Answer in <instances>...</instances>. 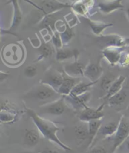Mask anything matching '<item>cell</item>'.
Instances as JSON below:
<instances>
[{"mask_svg": "<svg viewBox=\"0 0 129 153\" xmlns=\"http://www.w3.org/2000/svg\"><path fill=\"white\" fill-rule=\"evenodd\" d=\"M91 97V94L90 92L86 93L80 96H76L72 94H70L67 96H63L65 102L68 103L73 108L82 110L87 106L86 103L89 102Z\"/></svg>", "mask_w": 129, "mask_h": 153, "instance_id": "cell-5", "label": "cell"}, {"mask_svg": "<svg viewBox=\"0 0 129 153\" xmlns=\"http://www.w3.org/2000/svg\"><path fill=\"white\" fill-rule=\"evenodd\" d=\"M38 153H59V152H58L57 151H56L54 149L46 148L42 150L39 151Z\"/></svg>", "mask_w": 129, "mask_h": 153, "instance_id": "cell-35", "label": "cell"}, {"mask_svg": "<svg viewBox=\"0 0 129 153\" xmlns=\"http://www.w3.org/2000/svg\"><path fill=\"white\" fill-rule=\"evenodd\" d=\"M16 115L15 114L10 112L8 110H4V111L1 110V114H0V120L2 123H10L15 120Z\"/></svg>", "mask_w": 129, "mask_h": 153, "instance_id": "cell-30", "label": "cell"}, {"mask_svg": "<svg viewBox=\"0 0 129 153\" xmlns=\"http://www.w3.org/2000/svg\"><path fill=\"white\" fill-rule=\"evenodd\" d=\"M119 124V121L116 122H110L107 123L106 124L102 125L100 129L97 134V136H102L103 137H110L115 134L117 128H118Z\"/></svg>", "mask_w": 129, "mask_h": 153, "instance_id": "cell-16", "label": "cell"}, {"mask_svg": "<svg viewBox=\"0 0 129 153\" xmlns=\"http://www.w3.org/2000/svg\"><path fill=\"white\" fill-rule=\"evenodd\" d=\"M127 98V94L126 91L124 90H121L119 93L115 94V95L110 97L108 100H107L108 104L110 106H120L124 104Z\"/></svg>", "mask_w": 129, "mask_h": 153, "instance_id": "cell-24", "label": "cell"}, {"mask_svg": "<svg viewBox=\"0 0 129 153\" xmlns=\"http://www.w3.org/2000/svg\"><path fill=\"white\" fill-rule=\"evenodd\" d=\"M85 68L86 66L78 60V58L75 59L74 62L67 64L64 67L65 74L73 78H79L84 76Z\"/></svg>", "mask_w": 129, "mask_h": 153, "instance_id": "cell-9", "label": "cell"}, {"mask_svg": "<svg viewBox=\"0 0 129 153\" xmlns=\"http://www.w3.org/2000/svg\"><path fill=\"white\" fill-rule=\"evenodd\" d=\"M75 78L69 77L67 75L64 74V78L62 85H61L59 89L58 90V93L60 95L63 96H67L71 94L74 87L77 84Z\"/></svg>", "mask_w": 129, "mask_h": 153, "instance_id": "cell-14", "label": "cell"}, {"mask_svg": "<svg viewBox=\"0 0 129 153\" xmlns=\"http://www.w3.org/2000/svg\"><path fill=\"white\" fill-rule=\"evenodd\" d=\"M39 51L40 53V55L38 58V61H41L44 59L51 57L54 52L53 48H52V45L45 42H43L41 44L40 48H39Z\"/></svg>", "mask_w": 129, "mask_h": 153, "instance_id": "cell-26", "label": "cell"}, {"mask_svg": "<svg viewBox=\"0 0 129 153\" xmlns=\"http://www.w3.org/2000/svg\"><path fill=\"white\" fill-rule=\"evenodd\" d=\"M72 7V4L60 3L57 1H43L38 8L44 13V16L55 13L61 9Z\"/></svg>", "mask_w": 129, "mask_h": 153, "instance_id": "cell-10", "label": "cell"}, {"mask_svg": "<svg viewBox=\"0 0 129 153\" xmlns=\"http://www.w3.org/2000/svg\"><path fill=\"white\" fill-rule=\"evenodd\" d=\"M79 52L76 49L68 48H61L56 49V60L58 61H64L75 57L78 58Z\"/></svg>", "mask_w": 129, "mask_h": 153, "instance_id": "cell-18", "label": "cell"}, {"mask_svg": "<svg viewBox=\"0 0 129 153\" xmlns=\"http://www.w3.org/2000/svg\"><path fill=\"white\" fill-rule=\"evenodd\" d=\"M97 7L99 11L104 14H109L115 10L124 8V6L120 0L112 1H98Z\"/></svg>", "mask_w": 129, "mask_h": 153, "instance_id": "cell-13", "label": "cell"}, {"mask_svg": "<svg viewBox=\"0 0 129 153\" xmlns=\"http://www.w3.org/2000/svg\"><path fill=\"white\" fill-rule=\"evenodd\" d=\"M13 20L11 23V25L10 28L8 30L6 31L8 33H13L14 31H15L19 25L21 24L22 21V13L21 9L19 7V4L17 1H13Z\"/></svg>", "mask_w": 129, "mask_h": 153, "instance_id": "cell-15", "label": "cell"}, {"mask_svg": "<svg viewBox=\"0 0 129 153\" xmlns=\"http://www.w3.org/2000/svg\"><path fill=\"white\" fill-rule=\"evenodd\" d=\"M54 15V13L45 15L42 21L40 22V27L47 29L49 31L51 32L52 33L56 31L55 28L57 22L54 19L55 17Z\"/></svg>", "mask_w": 129, "mask_h": 153, "instance_id": "cell-23", "label": "cell"}, {"mask_svg": "<svg viewBox=\"0 0 129 153\" xmlns=\"http://www.w3.org/2000/svg\"><path fill=\"white\" fill-rule=\"evenodd\" d=\"M97 82H90V83H84V82H78L74 87L71 94L76 96H80L88 93L91 90L92 86L96 84Z\"/></svg>", "mask_w": 129, "mask_h": 153, "instance_id": "cell-21", "label": "cell"}, {"mask_svg": "<svg viewBox=\"0 0 129 153\" xmlns=\"http://www.w3.org/2000/svg\"><path fill=\"white\" fill-rule=\"evenodd\" d=\"M52 40L56 49L62 48L63 43L61 37L60 33L57 30L52 35Z\"/></svg>", "mask_w": 129, "mask_h": 153, "instance_id": "cell-31", "label": "cell"}, {"mask_svg": "<svg viewBox=\"0 0 129 153\" xmlns=\"http://www.w3.org/2000/svg\"><path fill=\"white\" fill-rule=\"evenodd\" d=\"M63 78L64 74H61L57 71L52 70L49 74H47L45 79L41 80L40 83L50 86L58 92L59 89L62 85Z\"/></svg>", "mask_w": 129, "mask_h": 153, "instance_id": "cell-11", "label": "cell"}, {"mask_svg": "<svg viewBox=\"0 0 129 153\" xmlns=\"http://www.w3.org/2000/svg\"><path fill=\"white\" fill-rule=\"evenodd\" d=\"M102 42L105 46L104 48H109V47H114V48H125L129 45V39H124L119 35L116 34H109V35H102L99 36Z\"/></svg>", "mask_w": 129, "mask_h": 153, "instance_id": "cell-3", "label": "cell"}, {"mask_svg": "<svg viewBox=\"0 0 129 153\" xmlns=\"http://www.w3.org/2000/svg\"><path fill=\"white\" fill-rule=\"evenodd\" d=\"M119 64L122 66H127L129 64V54L123 52Z\"/></svg>", "mask_w": 129, "mask_h": 153, "instance_id": "cell-33", "label": "cell"}, {"mask_svg": "<svg viewBox=\"0 0 129 153\" xmlns=\"http://www.w3.org/2000/svg\"><path fill=\"white\" fill-rule=\"evenodd\" d=\"M27 114L32 119L35 125L36 126L37 130L42 136L47 139L51 141L52 143L56 144L61 149L64 151H71L72 149L67 145L64 144L58 138L57 136V132L60 130L55 123L41 117L37 112L32 109L25 107Z\"/></svg>", "mask_w": 129, "mask_h": 153, "instance_id": "cell-1", "label": "cell"}, {"mask_svg": "<svg viewBox=\"0 0 129 153\" xmlns=\"http://www.w3.org/2000/svg\"><path fill=\"white\" fill-rule=\"evenodd\" d=\"M103 69L100 60L96 62H90L86 66L84 76L88 79L90 82H98L101 79Z\"/></svg>", "mask_w": 129, "mask_h": 153, "instance_id": "cell-7", "label": "cell"}, {"mask_svg": "<svg viewBox=\"0 0 129 153\" xmlns=\"http://www.w3.org/2000/svg\"><path fill=\"white\" fill-rule=\"evenodd\" d=\"M104 106L105 103H103L97 108H93L86 106L85 108L81 111L79 116V120L83 122L87 123L92 120H102L105 115L103 112Z\"/></svg>", "mask_w": 129, "mask_h": 153, "instance_id": "cell-4", "label": "cell"}, {"mask_svg": "<svg viewBox=\"0 0 129 153\" xmlns=\"http://www.w3.org/2000/svg\"><path fill=\"white\" fill-rule=\"evenodd\" d=\"M76 137L80 140H85L86 139H89L88 126L85 124H79L74 128Z\"/></svg>", "mask_w": 129, "mask_h": 153, "instance_id": "cell-27", "label": "cell"}, {"mask_svg": "<svg viewBox=\"0 0 129 153\" xmlns=\"http://www.w3.org/2000/svg\"><path fill=\"white\" fill-rule=\"evenodd\" d=\"M126 147L127 149L129 151V139L126 141Z\"/></svg>", "mask_w": 129, "mask_h": 153, "instance_id": "cell-37", "label": "cell"}, {"mask_svg": "<svg viewBox=\"0 0 129 153\" xmlns=\"http://www.w3.org/2000/svg\"><path fill=\"white\" fill-rule=\"evenodd\" d=\"M25 74L28 78H33L37 74V67L36 65H29L25 69Z\"/></svg>", "mask_w": 129, "mask_h": 153, "instance_id": "cell-32", "label": "cell"}, {"mask_svg": "<svg viewBox=\"0 0 129 153\" xmlns=\"http://www.w3.org/2000/svg\"><path fill=\"white\" fill-rule=\"evenodd\" d=\"M125 79V76H119L114 81V83L112 84V85H111L108 93L102 98V99L104 100H108L110 97L115 95V94L120 91L122 90V86L124 85Z\"/></svg>", "mask_w": 129, "mask_h": 153, "instance_id": "cell-17", "label": "cell"}, {"mask_svg": "<svg viewBox=\"0 0 129 153\" xmlns=\"http://www.w3.org/2000/svg\"><path fill=\"white\" fill-rule=\"evenodd\" d=\"M116 79L115 76L112 73H107L106 75L103 76L100 79V88L101 89L106 93V94L109 91L110 87L114 83V81Z\"/></svg>", "mask_w": 129, "mask_h": 153, "instance_id": "cell-25", "label": "cell"}, {"mask_svg": "<svg viewBox=\"0 0 129 153\" xmlns=\"http://www.w3.org/2000/svg\"><path fill=\"white\" fill-rule=\"evenodd\" d=\"M24 137L27 144L30 146H36L40 140V132L36 129H28L25 131Z\"/></svg>", "mask_w": 129, "mask_h": 153, "instance_id": "cell-22", "label": "cell"}, {"mask_svg": "<svg viewBox=\"0 0 129 153\" xmlns=\"http://www.w3.org/2000/svg\"><path fill=\"white\" fill-rule=\"evenodd\" d=\"M60 35L63 45H67L72 39L74 35V32L71 27L67 24H66L65 28L61 33H60Z\"/></svg>", "mask_w": 129, "mask_h": 153, "instance_id": "cell-28", "label": "cell"}, {"mask_svg": "<svg viewBox=\"0 0 129 153\" xmlns=\"http://www.w3.org/2000/svg\"><path fill=\"white\" fill-rule=\"evenodd\" d=\"M129 136V117L122 115L119 120V124L117 131L113 138V144L111 150V153H113L115 151Z\"/></svg>", "mask_w": 129, "mask_h": 153, "instance_id": "cell-2", "label": "cell"}, {"mask_svg": "<svg viewBox=\"0 0 129 153\" xmlns=\"http://www.w3.org/2000/svg\"><path fill=\"white\" fill-rule=\"evenodd\" d=\"M87 20L93 33L98 35V36H101L105 29L113 25L112 23H105L99 21H95L88 19V18H87Z\"/></svg>", "mask_w": 129, "mask_h": 153, "instance_id": "cell-19", "label": "cell"}, {"mask_svg": "<svg viewBox=\"0 0 129 153\" xmlns=\"http://www.w3.org/2000/svg\"><path fill=\"white\" fill-rule=\"evenodd\" d=\"M107 151L103 146H96L93 148L90 153H107Z\"/></svg>", "mask_w": 129, "mask_h": 153, "instance_id": "cell-34", "label": "cell"}, {"mask_svg": "<svg viewBox=\"0 0 129 153\" xmlns=\"http://www.w3.org/2000/svg\"><path fill=\"white\" fill-rule=\"evenodd\" d=\"M34 95L37 99L42 101L49 100L50 99L54 98H60L61 97L60 94L53 88L48 85L42 83L36 89Z\"/></svg>", "mask_w": 129, "mask_h": 153, "instance_id": "cell-8", "label": "cell"}, {"mask_svg": "<svg viewBox=\"0 0 129 153\" xmlns=\"http://www.w3.org/2000/svg\"><path fill=\"white\" fill-rule=\"evenodd\" d=\"M124 49V48L109 47V48H104L102 50V54L107 61L111 65L114 66L120 62Z\"/></svg>", "mask_w": 129, "mask_h": 153, "instance_id": "cell-12", "label": "cell"}, {"mask_svg": "<svg viewBox=\"0 0 129 153\" xmlns=\"http://www.w3.org/2000/svg\"><path fill=\"white\" fill-rule=\"evenodd\" d=\"M65 100H64L63 97H62L53 102L47 103L41 106V110L43 113L53 115H61L65 111Z\"/></svg>", "mask_w": 129, "mask_h": 153, "instance_id": "cell-6", "label": "cell"}, {"mask_svg": "<svg viewBox=\"0 0 129 153\" xmlns=\"http://www.w3.org/2000/svg\"><path fill=\"white\" fill-rule=\"evenodd\" d=\"M85 1H77L72 4V9L76 13L79 14L83 16H86L87 13V8L88 6H87Z\"/></svg>", "mask_w": 129, "mask_h": 153, "instance_id": "cell-29", "label": "cell"}, {"mask_svg": "<svg viewBox=\"0 0 129 153\" xmlns=\"http://www.w3.org/2000/svg\"><path fill=\"white\" fill-rule=\"evenodd\" d=\"M89 131V146L91 145L97 136V134L102 126V120H92L87 123Z\"/></svg>", "mask_w": 129, "mask_h": 153, "instance_id": "cell-20", "label": "cell"}, {"mask_svg": "<svg viewBox=\"0 0 129 153\" xmlns=\"http://www.w3.org/2000/svg\"><path fill=\"white\" fill-rule=\"evenodd\" d=\"M125 11H126V14H127V15L128 19V20H129V7L126 9Z\"/></svg>", "mask_w": 129, "mask_h": 153, "instance_id": "cell-36", "label": "cell"}]
</instances>
